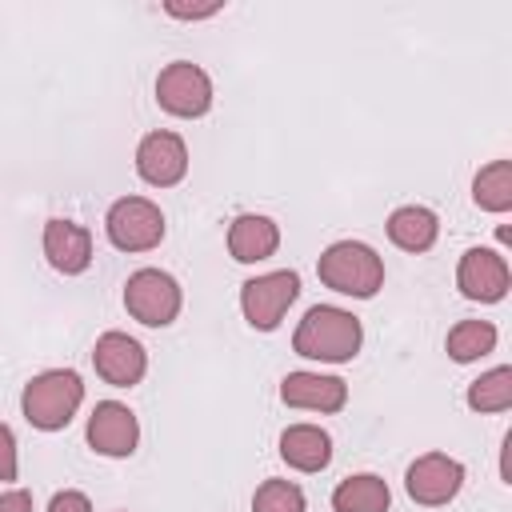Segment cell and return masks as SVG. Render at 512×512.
Listing matches in <instances>:
<instances>
[{
    "mask_svg": "<svg viewBox=\"0 0 512 512\" xmlns=\"http://www.w3.org/2000/svg\"><path fill=\"white\" fill-rule=\"evenodd\" d=\"M292 348L308 360H352L356 348H360V320L344 308H332V304H316L308 308V316L300 320L296 336H292Z\"/></svg>",
    "mask_w": 512,
    "mask_h": 512,
    "instance_id": "obj_1",
    "label": "cell"
},
{
    "mask_svg": "<svg viewBox=\"0 0 512 512\" xmlns=\"http://www.w3.org/2000/svg\"><path fill=\"white\" fill-rule=\"evenodd\" d=\"M320 280L332 288V292H344V296H376L380 284H384V264L380 256L360 244V240H336L332 248H324L320 264H316Z\"/></svg>",
    "mask_w": 512,
    "mask_h": 512,
    "instance_id": "obj_2",
    "label": "cell"
},
{
    "mask_svg": "<svg viewBox=\"0 0 512 512\" xmlns=\"http://www.w3.org/2000/svg\"><path fill=\"white\" fill-rule=\"evenodd\" d=\"M80 400H84V384H80V376L72 368L40 372L24 388V416H28L32 428L56 432V428H64L76 416Z\"/></svg>",
    "mask_w": 512,
    "mask_h": 512,
    "instance_id": "obj_3",
    "label": "cell"
},
{
    "mask_svg": "<svg viewBox=\"0 0 512 512\" xmlns=\"http://www.w3.org/2000/svg\"><path fill=\"white\" fill-rule=\"evenodd\" d=\"M104 228L120 252H148L164 240V212L144 196H124L108 208Z\"/></svg>",
    "mask_w": 512,
    "mask_h": 512,
    "instance_id": "obj_4",
    "label": "cell"
},
{
    "mask_svg": "<svg viewBox=\"0 0 512 512\" xmlns=\"http://www.w3.org/2000/svg\"><path fill=\"white\" fill-rule=\"evenodd\" d=\"M124 308H128L140 324L164 328V324H172L176 312H180V284H176L168 272H160V268H140V272H132L128 284H124Z\"/></svg>",
    "mask_w": 512,
    "mask_h": 512,
    "instance_id": "obj_5",
    "label": "cell"
},
{
    "mask_svg": "<svg viewBox=\"0 0 512 512\" xmlns=\"http://www.w3.org/2000/svg\"><path fill=\"white\" fill-rule=\"evenodd\" d=\"M156 100L164 112L172 116H204L212 104V80L204 76V68L188 64V60H172L160 76H156Z\"/></svg>",
    "mask_w": 512,
    "mask_h": 512,
    "instance_id": "obj_6",
    "label": "cell"
},
{
    "mask_svg": "<svg viewBox=\"0 0 512 512\" xmlns=\"http://www.w3.org/2000/svg\"><path fill=\"white\" fill-rule=\"evenodd\" d=\"M296 296H300V276L296 272H268V276H256L240 288V308H244V320L252 328L272 332Z\"/></svg>",
    "mask_w": 512,
    "mask_h": 512,
    "instance_id": "obj_7",
    "label": "cell"
},
{
    "mask_svg": "<svg viewBox=\"0 0 512 512\" xmlns=\"http://www.w3.org/2000/svg\"><path fill=\"white\" fill-rule=\"evenodd\" d=\"M136 172L156 184V188H172L184 180L188 172V148L176 132H148L136 148Z\"/></svg>",
    "mask_w": 512,
    "mask_h": 512,
    "instance_id": "obj_8",
    "label": "cell"
},
{
    "mask_svg": "<svg viewBox=\"0 0 512 512\" xmlns=\"http://www.w3.org/2000/svg\"><path fill=\"white\" fill-rule=\"evenodd\" d=\"M404 484L416 504H448L464 484V468H460V460H452L444 452H428L408 468Z\"/></svg>",
    "mask_w": 512,
    "mask_h": 512,
    "instance_id": "obj_9",
    "label": "cell"
},
{
    "mask_svg": "<svg viewBox=\"0 0 512 512\" xmlns=\"http://www.w3.org/2000/svg\"><path fill=\"white\" fill-rule=\"evenodd\" d=\"M456 284H460V292L468 300H484V304L504 300V292H508V264L492 248H468L460 256Z\"/></svg>",
    "mask_w": 512,
    "mask_h": 512,
    "instance_id": "obj_10",
    "label": "cell"
},
{
    "mask_svg": "<svg viewBox=\"0 0 512 512\" xmlns=\"http://www.w3.org/2000/svg\"><path fill=\"white\" fill-rule=\"evenodd\" d=\"M136 440H140V424L128 404H116V400L96 404V412L88 420V444L100 456H132Z\"/></svg>",
    "mask_w": 512,
    "mask_h": 512,
    "instance_id": "obj_11",
    "label": "cell"
},
{
    "mask_svg": "<svg viewBox=\"0 0 512 512\" xmlns=\"http://www.w3.org/2000/svg\"><path fill=\"white\" fill-rule=\"evenodd\" d=\"M92 364H96V372H100L108 384H116V388L140 384V376H144V368H148L144 348H140L132 336H124V332H104V336L96 340V348H92Z\"/></svg>",
    "mask_w": 512,
    "mask_h": 512,
    "instance_id": "obj_12",
    "label": "cell"
},
{
    "mask_svg": "<svg viewBox=\"0 0 512 512\" xmlns=\"http://www.w3.org/2000/svg\"><path fill=\"white\" fill-rule=\"evenodd\" d=\"M44 256L64 276L84 272L92 264V236H88V228H80L72 220H48L44 224Z\"/></svg>",
    "mask_w": 512,
    "mask_h": 512,
    "instance_id": "obj_13",
    "label": "cell"
},
{
    "mask_svg": "<svg viewBox=\"0 0 512 512\" xmlns=\"http://www.w3.org/2000/svg\"><path fill=\"white\" fill-rule=\"evenodd\" d=\"M284 404L292 408H316V412H340L348 400V384L340 376H320V372H288L280 384Z\"/></svg>",
    "mask_w": 512,
    "mask_h": 512,
    "instance_id": "obj_14",
    "label": "cell"
},
{
    "mask_svg": "<svg viewBox=\"0 0 512 512\" xmlns=\"http://www.w3.org/2000/svg\"><path fill=\"white\" fill-rule=\"evenodd\" d=\"M280 244V228L268 220V216H256V212H244L232 220L228 228V252L232 260L240 264H256V260H268Z\"/></svg>",
    "mask_w": 512,
    "mask_h": 512,
    "instance_id": "obj_15",
    "label": "cell"
},
{
    "mask_svg": "<svg viewBox=\"0 0 512 512\" xmlns=\"http://www.w3.org/2000/svg\"><path fill=\"white\" fill-rule=\"evenodd\" d=\"M280 456L284 464H292L296 472H320L332 460V440L324 428L316 424H292L280 436Z\"/></svg>",
    "mask_w": 512,
    "mask_h": 512,
    "instance_id": "obj_16",
    "label": "cell"
},
{
    "mask_svg": "<svg viewBox=\"0 0 512 512\" xmlns=\"http://www.w3.org/2000/svg\"><path fill=\"white\" fill-rule=\"evenodd\" d=\"M436 232H440L436 216H432L428 208H420V204L396 208V212L388 216V236H392V244L404 248V252H428V248L436 244Z\"/></svg>",
    "mask_w": 512,
    "mask_h": 512,
    "instance_id": "obj_17",
    "label": "cell"
},
{
    "mask_svg": "<svg viewBox=\"0 0 512 512\" xmlns=\"http://www.w3.org/2000/svg\"><path fill=\"white\" fill-rule=\"evenodd\" d=\"M388 484L372 472L364 476H348L340 480V488L332 492V508L336 512H388Z\"/></svg>",
    "mask_w": 512,
    "mask_h": 512,
    "instance_id": "obj_18",
    "label": "cell"
},
{
    "mask_svg": "<svg viewBox=\"0 0 512 512\" xmlns=\"http://www.w3.org/2000/svg\"><path fill=\"white\" fill-rule=\"evenodd\" d=\"M472 200L488 212H508L512 208V164L492 160L488 168H480L472 180Z\"/></svg>",
    "mask_w": 512,
    "mask_h": 512,
    "instance_id": "obj_19",
    "label": "cell"
},
{
    "mask_svg": "<svg viewBox=\"0 0 512 512\" xmlns=\"http://www.w3.org/2000/svg\"><path fill=\"white\" fill-rule=\"evenodd\" d=\"M496 348V328L488 320H460L452 332H448V356L468 364V360H480Z\"/></svg>",
    "mask_w": 512,
    "mask_h": 512,
    "instance_id": "obj_20",
    "label": "cell"
},
{
    "mask_svg": "<svg viewBox=\"0 0 512 512\" xmlns=\"http://www.w3.org/2000/svg\"><path fill=\"white\" fill-rule=\"evenodd\" d=\"M468 408L476 412H508L512 408V368H492L468 388Z\"/></svg>",
    "mask_w": 512,
    "mask_h": 512,
    "instance_id": "obj_21",
    "label": "cell"
},
{
    "mask_svg": "<svg viewBox=\"0 0 512 512\" xmlns=\"http://www.w3.org/2000/svg\"><path fill=\"white\" fill-rule=\"evenodd\" d=\"M252 512H304V492L292 480H264L252 496Z\"/></svg>",
    "mask_w": 512,
    "mask_h": 512,
    "instance_id": "obj_22",
    "label": "cell"
},
{
    "mask_svg": "<svg viewBox=\"0 0 512 512\" xmlns=\"http://www.w3.org/2000/svg\"><path fill=\"white\" fill-rule=\"evenodd\" d=\"M16 480V440H12V428L0 424V484Z\"/></svg>",
    "mask_w": 512,
    "mask_h": 512,
    "instance_id": "obj_23",
    "label": "cell"
},
{
    "mask_svg": "<svg viewBox=\"0 0 512 512\" xmlns=\"http://www.w3.org/2000/svg\"><path fill=\"white\" fill-rule=\"evenodd\" d=\"M48 512H92V504H88V496L84 492H56L52 496V504H48Z\"/></svg>",
    "mask_w": 512,
    "mask_h": 512,
    "instance_id": "obj_24",
    "label": "cell"
},
{
    "mask_svg": "<svg viewBox=\"0 0 512 512\" xmlns=\"http://www.w3.org/2000/svg\"><path fill=\"white\" fill-rule=\"evenodd\" d=\"M0 512H32V496H28L24 488L0 492Z\"/></svg>",
    "mask_w": 512,
    "mask_h": 512,
    "instance_id": "obj_25",
    "label": "cell"
},
{
    "mask_svg": "<svg viewBox=\"0 0 512 512\" xmlns=\"http://www.w3.org/2000/svg\"><path fill=\"white\" fill-rule=\"evenodd\" d=\"M164 12H168V16H180V20H204V16L220 12V4H204V8H180V4H168Z\"/></svg>",
    "mask_w": 512,
    "mask_h": 512,
    "instance_id": "obj_26",
    "label": "cell"
}]
</instances>
